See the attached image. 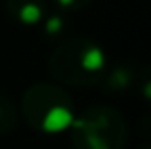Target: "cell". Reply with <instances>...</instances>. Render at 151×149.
<instances>
[{
    "label": "cell",
    "mask_w": 151,
    "mask_h": 149,
    "mask_svg": "<svg viewBox=\"0 0 151 149\" xmlns=\"http://www.w3.org/2000/svg\"><path fill=\"white\" fill-rule=\"evenodd\" d=\"M17 122H19V115L14 101L10 97H6L4 94H0V136L14 132L17 128Z\"/></svg>",
    "instance_id": "6"
},
{
    "label": "cell",
    "mask_w": 151,
    "mask_h": 149,
    "mask_svg": "<svg viewBox=\"0 0 151 149\" xmlns=\"http://www.w3.org/2000/svg\"><path fill=\"white\" fill-rule=\"evenodd\" d=\"M65 17L59 14H48L46 19L42 21V29H44L46 37L55 38V37H61L65 33Z\"/></svg>",
    "instance_id": "7"
},
{
    "label": "cell",
    "mask_w": 151,
    "mask_h": 149,
    "mask_svg": "<svg viewBox=\"0 0 151 149\" xmlns=\"http://www.w3.org/2000/svg\"><path fill=\"white\" fill-rule=\"evenodd\" d=\"M21 115L33 130L40 134H59L69 130L75 119V103L59 84L37 82L21 97Z\"/></svg>",
    "instance_id": "2"
},
{
    "label": "cell",
    "mask_w": 151,
    "mask_h": 149,
    "mask_svg": "<svg viewBox=\"0 0 151 149\" xmlns=\"http://www.w3.org/2000/svg\"><path fill=\"white\" fill-rule=\"evenodd\" d=\"M6 11L14 21L27 27L42 25L50 14L46 0H6Z\"/></svg>",
    "instance_id": "4"
},
{
    "label": "cell",
    "mask_w": 151,
    "mask_h": 149,
    "mask_svg": "<svg viewBox=\"0 0 151 149\" xmlns=\"http://www.w3.org/2000/svg\"><path fill=\"white\" fill-rule=\"evenodd\" d=\"M54 2L65 11H81L84 8H88L94 0H54Z\"/></svg>",
    "instance_id": "8"
},
{
    "label": "cell",
    "mask_w": 151,
    "mask_h": 149,
    "mask_svg": "<svg viewBox=\"0 0 151 149\" xmlns=\"http://www.w3.org/2000/svg\"><path fill=\"white\" fill-rule=\"evenodd\" d=\"M107 69L109 61L105 50L86 37L59 42L48 57L50 77L67 86H100Z\"/></svg>",
    "instance_id": "1"
},
{
    "label": "cell",
    "mask_w": 151,
    "mask_h": 149,
    "mask_svg": "<svg viewBox=\"0 0 151 149\" xmlns=\"http://www.w3.org/2000/svg\"><path fill=\"white\" fill-rule=\"evenodd\" d=\"M140 149H149V145H142V147H140Z\"/></svg>",
    "instance_id": "9"
},
{
    "label": "cell",
    "mask_w": 151,
    "mask_h": 149,
    "mask_svg": "<svg viewBox=\"0 0 151 149\" xmlns=\"http://www.w3.org/2000/svg\"><path fill=\"white\" fill-rule=\"evenodd\" d=\"M136 71L130 65H115L109 67L103 77V80L100 82V88L107 94H119V92H126L136 80Z\"/></svg>",
    "instance_id": "5"
},
{
    "label": "cell",
    "mask_w": 151,
    "mask_h": 149,
    "mask_svg": "<svg viewBox=\"0 0 151 149\" xmlns=\"http://www.w3.org/2000/svg\"><path fill=\"white\" fill-rule=\"evenodd\" d=\"M75 149H124L128 124L113 107L96 105L75 115L69 126Z\"/></svg>",
    "instance_id": "3"
}]
</instances>
